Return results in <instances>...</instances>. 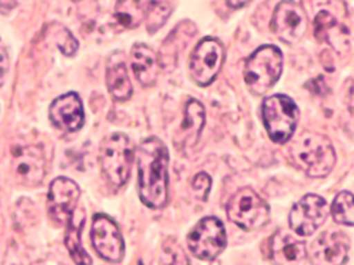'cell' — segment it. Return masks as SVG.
Here are the masks:
<instances>
[{
	"label": "cell",
	"mask_w": 354,
	"mask_h": 265,
	"mask_svg": "<svg viewBox=\"0 0 354 265\" xmlns=\"http://www.w3.org/2000/svg\"><path fill=\"white\" fill-rule=\"evenodd\" d=\"M231 7L234 8H239V7H243L245 4H248L250 0H225Z\"/></svg>",
	"instance_id": "83f0119b"
},
{
	"label": "cell",
	"mask_w": 354,
	"mask_h": 265,
	"mask_svg": "<svg viewBox=\"0 0 354 265\" xmlns=\"http://www.w3.org/2000/svg\"><path fill=\"white\" fill-rule=\"evenodd\" d=\"M261 119L271 141L285 144L297 126L299 109L288 95L275 94L263 101Z\"/></svg>",
	"instance_id": "5b68a950"
},
{
	"label": "cell",
	"mask_w": 354,
	"mask_h": 265,
	"mask_svg": "<svg viewBox=\"0 0 354 265\" xmlns=\"http://www.w3.org/2000/svg\"><path fill=\"white\" fill-rule=\"evenodd\" d=\"M133 155L131 142L122 132L111 134L102 141L98 161L104 177L115 188H120L127 182L131 171Z\"/></svg>",
	"instance_id": "277c9868"
},
{
	"label": "cell",
	"mask_w": 354,
	"mask_h": 265,
	"mask_svg": "<svg viewBox=\"0 0 354 265\" xmlns=\"http://www.w3.org/2000/svg\"><path fill=\"white\" fill-rule=\"evenodd\" d=\"M210 186H212V179L210 177L201 171L198 173L192 181H191V188H192V193L194 196L198 199V200H206L207 199V195H209V190H210Z\"/></svg>",
	"instance_id": "484cf974"
},
{
	"label": "cell",
	"mask_w": 354,
	"mask_h": 265,
	"mask_svg": "<svg viewBox=\"0 0 354 265\" xmlns=\"http://www.w3.org/2000/svg\"><path fill=\"white\" fill-rule=\"evenodd\" d=\"M138 171V193L151 208H162L169 199V152L156 137L141 141L136 152Z\"/></svg>",
	"instance_id": "6da1fadb"
},
{
	"label": "cell",
	"mask_w": 354,
	"mask_h": 265,
	"mask_svg": "<svg viewBox=\"0 0 354 265\" xmlns=\"http://www.w3.org/2000/svg\"><path fill=\"white\" fill-rule=\"evenodd\" d=\"M116 22L127 29L137 28L144 21V4L141 0H118L115 6Z\"/></svg>",
	"instance_id": "7402d4cb"
},
{
	"label": "cell",
	"mask_w": 354,
	"mask_h": 265,
	"mask_svg": "<svg viewBox=\"0 0 354 265\" xmlns=\"http://www.w3.org/2000/svg\"><path fill=\"white\" fill-rule=\"evenodd\" d=\"M187 244L189 251L199 259L216 258L227 244L223 222L216 217L202 218L188 233Z\"/></svg>",
	"instance_id": "52a82bcc"
},
{
	"label": "cell",
	"mask_w": 354,
	"mask_h": 265,
	"mask_svg": "<svg viewBox=\"0 0 354 265\" xmlns=\"http://www.w3.org/2000/svg\"><path fill=\"white\" fill-rule=\"evenodd\" d=\"M227 215L239 228L257 230L267 225L270 208L252 188H241L231 196L227 204Z\"/></svg>",
	"instance_id": "8992f818"
},
{
	"label": "cell",
	"mask_w": 354,
	"mask_h": 265,
	"mask_svg": "<svg viewBox=\"0 0 354 265\" xmlns=\"http://www.w3.org/2000/svg\"><path fill=\"white\" fill-rule=\"evenodd\" d=\"M84 225V211L82 208H75L66 221V233H65V246L75 262L90 264L91 258L86 254L82 247V228Z\"/></svg>",
	"instance_id": "44dd1931"
},
{
	"label": "cell",
	"mask_w": 354,
	"mask_h": 265,
	"mask_svg": "<svg viewBox=\"0 0 354 265\" xmlns=\"http://www.w3.org/2000/svg\"><path fill=\"white\" fill-rule=\"evenodd\" d=\"M8 65H10V59H8L7 51L0 46V80L6 75V72L8 69Z\"/></svg>",
	"instance_id": "4316f807"
},
{
	"label": "cell",
	"mask_w": 354,
	"mask_h": 265,
	"mask_svg": "<svg viewBox=\"0 0 354 265\" xmlns=\"http://www.w3.org/2000/svg\"><path fill=\"white\" fill-rule=\"evenodd\" d=\"M58 30L55 32V41L58 48L65 54V55H73L75 51L77 50V41L75 40V37L69 33V30H66L62 26H57Z\"/></svg>",
	"instance_id": "d4e9b609"
},
{
	"label": "cell",
	"mask_w": 354,
	"mask_h": 265,
	"mask_svg": "<svg viewBox=\"0 0 354 265\" xmlns=\"http://www.w3.org/2000/svg\"><path fill=\"white\" fill-rule=\"evenodd\" d=\"M333 219L346 226H354V195L343 190L339 192L330 206Z\"/></svg>",
	"instance_id": "cb8c5ba5"
},
{
	"label": "cell",
	"mask_w": 354,
	"mask_h": 265,
	"mask_svg": "<svg viewBox=\"0 0 354 265\" xmlns=\"http://www.w3.org/2000/svg\"><path fill=\"white\" fill-rule=\"evenodd\" d=\"M48 115L53 124L65 131H77L84 121L82 101L75 92L58 97L51 104Z\"/></svg>",
	"instance_id": "9a60e30c"
},
{
	"label": "cell",
	"mask_w": 354,
	"mask_h": 265,
	"mask_svg": "<svg viewBox=\"0 0 354 265\" xmlns=\"http://www.w3.org/2000/svg\"><path fill=\"white\" fill-rule=\"evenodd\" d=\"M224 61V48L213 37L202 39L191 52L188 68L191 77L199 86H209L218 75Z\"/></svg>",
	"instance_id": "ba28073f"
},
{
	"label": "cell",
	"mask_w": 354,
	"mask_h": 265,
	"mask_svg": "<svg viewBox=\"0 0 354 265\" xmlns=\"http://www.w3.org/2000/svg\"><path fill=\"white\" fill-rule=\"evenodd\" d=\"M11 157L14 175L21 185L33 188L41 184L47 173V161L40 145L17 146Z\"/></svg>",
	"instance_id": "9c48e42d"
},
{
	"label": "cell",
	"mask_w": 354,
	"mask_h": 265,
	"mask_svg": "<svg viewBox=\"0 0 354 265\" xmlns=\"http://www.w3.org/2000/svg\"><path fill=\"white\" fill-rule=\"evenodd\" d=\"M292 155L303 167L304 173L313 178L326 177L336 163V155L330 141L317 132L303 134L292 146Z\"/></svg>",
	"instance_id": "7a4b0ae2"
},
{
	"label": "cell",
	"mask_w": 354,
	"mask_h": 265,
	"mask_svg": "<svg viewBox=\"0 0 354 265\" xmlns=\"http://www.w3.org/2000/svg\"><path fill=\"white\" fill-rule=\"evenodd\" d=\"M314 36L339 52L348 47V30L328 11H319L314 18Z\"/></svg>",
	"instance_id": "e0dca14e"
},
{
	"label": "cell",
	"mask_w": 354,
	"mask_h": 265,
	"mask_svg": "<svg viewBox=\"0 0 354 265\" xmlns=\"http://www.w3.org/2000/svg\"><path fill=\"white\" fill-rule=\"evenodd\" d=\"M270 254L277 264H301L307 259L304 242L286 230H277L270 240Z\"/></svg>",
	"instance_id": "2e32d148"
},
{
	"label": "cell",
	"mask_w": 354,
	"mask_h": 265,
	"mask_svg": "<svg viewBox=\"0 0 354 265\" xmlns=\"http://www.w3.org/2000/svg\"><path fill=\"white\" fill-rule=\"evenodd\" d=\"M91 243L100 257L109 262H119L124 253V244L118 225L104 214H95L91 224Z\"/></svg>",
	"instance_id": "8fae6325"
},
{
	"label": "cell",
	"mask_w": 354,
	"mask_h": 265,
	"mask_svg": "<svg viewBox=\"0 0 354 265\" xmlns=\"http://www.w3.org/2000/svg\"><path fill=\"white\" fill-rule=\"evenodd\" d=\"M131 69L141 86H153L159 75L158 55L148 46L141 43L136 44L131 48Z\"/></svg>",
	"instance_id": "d6986e66"
},
{
	"label": "cell",
	"mask_w": 354,
	"mask_h": 265,
	"mask_svg": "<svg viewBox=\"0 0 354 265\" xmlns=\"http://www.w3.org/2000/svg\"><path fill=\"white\" fill-rule=\"evenodd\" d=\"M306 28V15L299 4L290 0L278 3L272 14L271 29L281 41L296 44L304 36Z\"/></svg>",
	"instance_id": "7c38bea8"
},
{
	"label": "cell",
	"mask_w": 354,
	"mask_h": 265,
	"mask_svg": "<svg viewBox=\"0 0 354 265\" xmlns=\"http://www.w3.org/2000/svg\"><path fill=\"white\" fill-rule=\"evenodd\" d=\"M348 239L340 230L322 232L310 246L311 261L319 265H337L347 259Z\"/></svg>",
	"instance_id": "5bb4252c"
},
{
	"label": "cell",
	"mask_w": 354,
	"mask_h": 265,
	"mask_svg": "<svg viewBox=\"0 0 354 265\" xmlns=\"http://www.w3.org/2000/svg\"><path fill=\"white\" fill-rule=\"evenodd\" d=\"M79 195L80 189L75 181L66 177L55 178L50 184L47 195V211L50 218L58 225L65 224L76 208Z\"/></svg>",
	"instance_id": "4fadbf2b"
},
{
	"label": "cell",
	"mask_w": 354,
	"mask_h": 265,
	"mask_svg": "<svg viewBox=\"0 0 354 265\" xmlns=\"http://www.w3.org/2000/svg\"><path fill=\"white\" fill-rule=\"evenodd\" d=\"M106 86L115 101H126L133 94V86L124 61L113 54L106 66Z\"/></svg>",
	"instance_id": "ffe728a7"
},
{
	"label": "cell",
	"mask_w": 354,
	"mask_h": 265,
	"mask_svg": "<svg viewBox=\"0 0 354 265\" xmlns=\"http://www.w3.org/2000/svg\"><path fill=\"white\" fill-rule=\"evenodd\" d=\"M17 3H18V0H0V7L12 8Z\"/></svg>",
	"instance_id": "f1b7e54d"
},
{
	"label": "cell",
	"mask_w": 354,
	"mask_h": 265,
	"mask_svg": "<svg viewBox=\"0 0 354 265\" xmlns=\"http://www.w3.org/2000/svg\"><path fill=\"white\" fill-rule=\"evenodd\" d=\"M205 126V109L196 99H189L184 108V119L177 131L176 144L185 149L198 142Z\"/></svg>",
	"instance_id": "ac0fdd59"
},
{
	"label": "cell",
	"mask_w": 354,
	"mask_h": 265,
	"mask_svg": "<svg viewBox=\"0 0 354 265\" xmlns=\"http://www.w3.org/2000/svg\"><path fill=\"white\" fill-rule=\"evenodd\" d=\"M283 58L278 47L267 44L257 48L246 61L243 76L246 86L256 95L267 92L282 73Z\"/></svg>",
	"instance_id": "3957f363"
},
{
	"label": "cell",
	"mask_w": 354,
	"mask_h": 265,
	"mask_svg": "<svg viewBox=\"0 0 354 265\" xmlns=\"http://www.w3.org/2000/svg\"><path fill=\"white\" fill-rule=\"evenodd\" d=\"M171 7L169 0H148L144 4V21L149 33L156 32L170 17Z\"/></svg>",
	"instance_id": "603a6c76"
},
{
	"label": "cell",
	"mask_w": 354,
	"mask_h": 265,
	"mask_svg": "<svg viewBox=\"0 0 354 265\" xmlns=\"http://www.w3.org/2000/svg\"><path fill=\"white\" fill-rule=\"evenodd\" d=\"M328 214L326 202L318 195L308 193L293 204L289 213V226L297 235L308 236L325 222Z\"/></svg>",
	"instance_id": "30bf717a"
}]
</instances>
